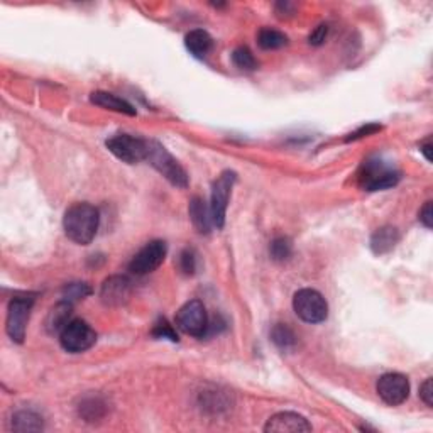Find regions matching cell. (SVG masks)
Masks as SVG:
<instances>
[{
  "label": "cell",
  "mask_w": 433,
  "mask_h": 433,
  "mask_svg": "<svg viewBox=\"0 0 433 433\" xmlns=\"http://www.w3.org/2000/svg\"><path fill=\"white\" fill-rule=\"evenodd\" d=\"M420 398H422L423 401H425L427 406H433V381L432 378H427L425 383L420 386Z\"/></svg>",
  "instance_id": "cell-29"
},
{
  "label": "cell",
  "mask_w": 433,
  "mask_h": 433,
  "mask_svg": "<svg viewBox=\"0 0 433 433\" xmlns=\"http://www.w3.org/2000/svg\"><path fill=\"white\" fill-rule=\"evenodd\" d=\"M72 320V303L61 302L51 308L46 318V329L50 334H58L65 329V325Z\"/></svg>",
  "instance_id": "cell-18"
},
{
  "label": "cell",
  "mask_w": 433,
  "mask_h": 433,
  "mask_svg": "<svg viewBox=\"0 0 433 433\" xmlns=\"http://www.w3.org/2000/svg\"><path fill=\"white\" fill-rule=\"evenodd\" d=\"M105 403L97 396H88L82 401V405L78 406V412L82 415L87 422H95L100 420L105 415Z\"/></svg>",
  "instance_id": "cell-22"
},
{
  "label": "cell",
  "mask_w": 433,
  "mask_h": 433,
  "mask_svg": "<svg viewBox=\"0 0 433 433\" xmlns=\"http://www.w3.org/2000/svg\"><path fill=\"white\" fill-rule=\"evenodd\" d=\"M378 395L386 405L398 406L405 403L410 396V381L408 378L400 373H390L379 378Z\"/></svg>",
  "instance_id": "cell-11"
},
{
  "label": "cell",
  "mask_w": 433,
  "mask_h": 433,
  "mask_svg": "<svg viewBox=\"0 0 433 433\" xmlns=\"http://www.w3.org/2000/svg\"><path fill=\"white\" fill-rule=\"evenodd\" d=\"M378 131H381V126H378V124H368V126L361 127L359 131H356V132H352V134H349L347 141L361 139V138H364V136H371V134H374V132H378Z\"/></svg>",
  "instance_id": "cell-30"
},
{
  "label": "cell",
  "mask_w": 433,
  "mask_h": 433,
  "mask_svg": "<svg viewBox=\"0 0 433 433\" xmlns=\"http://www.w3.org/2000/svg\"><path fill=\"white\" fill-rule=\"evenodd\" d=\"M264 432L268 433H307L312 432V425L302 415L293 412H281L268 420Z\"/></svg>",
  "instance_id": "cell-12"
},
{
  "label": "cell",
  "mask_w": 433,
  "mask_h": 433,
  "mask_svg": "<svg viewBox=\"0 0 433 433\" xmlns=\"http://www.w3.org/2000/svg\"><path fill=\"white\" fill-rule=\"evenodd\" d=\"M327 34H329V26L320 24L310 34V38H308V43H310L312 46H320V44H324V41L327 39Z\"/></svg>",
  "instance_id": "cell-28"
},
{
  "label": "cell",
  "mask_w": 433,
  "mask_h": 433,
  "mask_svg": "<svg viewBox=\"0 0 433 433\" xmlns=\"http://www.w3.org/2000/svg\"><path fill=\"white\" fill-rule=\"evenodd\" d=\"M146 161H149V165L165 176L171 185H175V187L178 188L188 187V175L187 171H185V168L181 166L180 163L166 151L165 146L159 144L158 141H149L148 158H146Z\"/></svg>",
  "instance_id": "cell-2"
},
{
  "label": "cell",
  "mask_w": 433,
  "mask_h": 433,
  "mask_svg": "<svg viewBox=\"0 0 433 433\" xmlns=\"http://www.w3.org/2000/svg\"><path fill=\"white\" fill-rule=\"evenodd\" d=\"M12 430L16 432H39L43 430V418L38 413L22 410L12 417Z\"/></svg>",
  "instance_id": "cell-19"
},
{
  "label": "cell",
  "mask_w": 433,
  "mask_h": 433,
  "mask_svg": "<svg viewBox=\"0 0 433 433\" xmlns=\"http://www.w3.org/2000/svg\"><path fill=\"white\" fill-rule=\"evenodd\" d=\"M107 149L114 156L121 159L124 163L136 165V163L146 161L148 158L149 141L143 138H136L131 134H116L107 139Z\"/></svg>",
  "instance_id": "cell-7"
},
{
  "label": "cell",
  "mask_w": 433,
  "mask_h": 433,
  "mask_svg": "<svg viewBox=\"0 0 433 433\" xmlns=\"http://www.w3.org/2000/svg\"><path fill=\"white\" fill-rule=\"evenodd\" d=\"M90 100L92 104L99 105L102 109L114 110V112L126 114V116H136V114H138L129 102L114 94H109V92H94V94L90 95Z\"/></svg>",
  "instance_id": "cell-15"
},
{
  "label": "cell",
  "mask_w": 433,
  "mask_h": 433,
  "mask_svg": "<svg viewBox=\"0 0 433 433\" xmlns=\"http://www.w3.org/2000/svg\"><path fill=\"white\" fill-rule=\"evenodd\" d=\"M269 253H271L273 259L278 261V263H283V261L290 259L291 254H293V244H291L288 237H276L271 242Z\"/></svg>",
  "instance_id": "cell-24"
},
{
  "label": "cell",
  "mask_w": 433,
  "mask_h": 433,
  "mask_svg": "<svg viewBox=\"0 0 433 433\" xmlns=\"http://www.w3.org/2000/svg\"><path fill=\"white\" fill-rule=\"evenodd\" d=\"M237 175L234 171H224L219 178L215 180L214 187H212V200H210V214L214 225L217 229H222L225 224V215H227L229 200H231V193L236 183Z\"/></svg>",
  "instance_id": "cell-9"
},
{
  "label": "cell",
  "mask_w": 433,
  "mask_h": 433,
  "mask_svg": "<svg viewBox=\"0 0 433 433\" xmlns=\"http://www.w3.org/2000/svg\"><path fill=\"white\" fill-rule=\"evenodd\" d=\"M100 225L99 209L90 203H75L63 217V229L68 239L80 246H88L94 241Z\"/></svg>",
  "instance_id": "cell-1"
},
{
  "label": "cell",
  "mask_w": 433,
  "mask_h": 433,
  "mask_svg": "<svg viewBox=\"0 0 433 433\" xmlns=\"http://www.w3.org/2000/svg\"><path fill=\"white\" fill-rule=\"evenodd\" d=\"M190 219H192V224L195 225V229L200 234H209L212 225H214V220H212L210 214V207L205 205V202L202 198L195 197L190 203Z\"/></svg>",
  "instance_id": "cell-17"
},
{
  "label": "cell",
  "mask_w": 433,
  "mask_h": 433,
  "mask_svg": "<svg viewBox=\"0 0 433 433\" xmlns=\"http://www.w3.org/2000/svg\"><path fill=\"white\" fill-rule=\"evenodd\" d=\"M400 178L401 176L395 168L384 165L379 159L366 161L359 173V183L366 192H379V190L391 188L400 181Z\"/></svg>",
  "instance_id": "cell-6"
},
{
  "label": "cell",
  "mask_w": 433,
  "mask_h": 433,
  "mask_svg": "<svg viewBox=\"0 0 433 433\" xmlns=\"http://www.w3.org/2000/svg\"><path fill=\"white\" fill-rule=\"evenodd\" d=\"M153 335L156 339H168L171 342H178V335H176L173 325L168 324V320H165V318H161V320L154 324Z\"/></svg>",
  "instance_id": "cell-26"
},
{
  "label": "cell",
  "mask_w": 433,
  "mask_h": 433,
  "mask_svg": "<svg viewBox=\"0 0 433 433\" xmlns=\"http://www.w3.org/2000/svg\"><path fill=\"white\" fill-rule=\"evenodd\" d=\"M258 43L263 50H280V48L288 44V36L278 29L264 28L259 31Z\"/></svg>",
  "instance_id": "cell-20"
},
{
  "label": "cell",
  "mask_w": 433,
  "mask_h": 433,
  "mask_svg": "<svg viewBox=\"0 0 433 433\" xmlns=\"http://www.w3.org/2000/svg\"><path fill=\"white\" fill-rule=\"evenodd\" d=\"M232 61L239 70H242V72H254V70L258 68V61H256L254 55L251 53L249 48L246 46H241L237 48V50H234Z\"/></svg>",
  "instance_id": "cell-23"
},
{
  "label": "cell",
  "mask_w": 433,
  "mask_h": 433,
  "mask_svg": "<svg viewBox=\"0 0 433 433\" xmlns=\"http://www.w3.org/2000/svg\"><path fill=\"white\" fill-rule=\"evenodd\" d=\"M180 269L183 275L193 276L197 271V256L192 249H185L180 254Z\"/></svg>",
  "instance_id": "cell-27"
},
{
  "label": "cell",
  "mask_w": 433,
  "mask_h": 433,
  "mask_svg": "<svg viewBox=\"0 0 433 433\" xmlns=\"http://www.w3.org/2000/svg\"><path fill=\"white\" fill-rule=\"evenodd\" d=\"M90 293H92L90 286L85 285V283H72V285L65 286L63 298H65V302L73 305V302H78V300L87 298V296Z\"/></svg>",
  "instance_id": "cell-25"
},
{
  "label": "cell",
  "mask_w": 433,
  "mask_h": 433,
  "mask_svg": "<svg viewBox=\"0 0 433 433\" xmlns=\"http://www.w3.org/2000/svg\"><path fill=\"white\" fill-rule=\"evenodd\" d=\"M420 151L425 154L427 161H432V141L428 139L427 143H423L422 146H420Z\"/></svg>",
  "instance_id": "cell-32"
},
{
  "label": "cell",
  "mask_w": 433,
  "mask_h": 433,
  "mask_svg": "<svg viewBox=\"0 0 433 433\" xmlns=\"http://www.w3.org/2000/svg\"><path fill=\"white\" fill-rule=\"evenodd\" d=\"M168 254V246L165 241L148 242L138 254L134 256L129 264V271L138 276L149 275L161 266Z\"/></svg>",
  "instance_id": "cell-10"
},
{
  "label": "cell",
  "mask_w": 433,
  "mask_h": 433,
  "mask_svg": "<svg viewBox=\"0 0 433 433\" xmlns=\"http://www.w3.org/2000/svg\"><path fill=\"white\" fill-rule=\"evenodd\" d=\"M271 340L281 351H291V349H295L296 342H298V337H296L293 330L286 324H276L271 330Z\"/></svg>",
  "instance_id": "cell-21"
},
{
  "label": "cell",
  "mask_w": 433,
  "mask_h": 433,
  "mask_svg": "<svg viewBox=\"0 0 433 433\" xmlns=\"http://www.w3.org/2000/svg\"><path fill=\"white\" fill-rule=\"evenodd\" d=\"M420 222L425 225L427 229H432L433 225V210H432V202H427L423 205V209L420 210Z\"/></svg>",
  "instance_id": "cell-31"
},
{
  "label": "cell",
  "mask_w": 433,
  "mask_h": 433,
  "mask_svg": "<svg viewBox=\"0 0 433 433\" xmlns=\"http://www.w3.org/2000/svg\"><path fill=\"white\" fill-rule=\"evenodd\" d=\"M175 324L181 332L193 337H203L207 330L210 329L209 315H207L205 305L200 300H192V302L185 303L176 313Z\"/></svg>",
  "instance_id": "cell-8"
},
{
  "label": "cell",
  "mask_w": 433,
  "mask_h": 433,
  "mask_svg": "<svg viewBox=\"0 0 433 433\" xmlns=\"http://www.w3.org/2000/svg\"><path fill=\"white\" fill-rule=\"evenodd\" d=\"M293 310L307 324H322L329 317V305L317 290L305 288L293 296Z\"/></svg>",
  "instance_id": "cell-4"
},
{
  "label": "cell",
  "mask_w": 433,
  "mask_h": 433,
  "mask_svg": "<svg viewBox=\"0 0 433 433\" xmlns=\"http://www.w3.org/2000/svg\"><path fill=\"white\" fill-rule=\"evenodd\" d=\"M398 242H400V232H398V229L391 227V225H386V227L378 229V231L373 234V237H371V249H373L374 254L383 256L395 249Z\"/></svg>",
  "instance_id": "cell-14"
},
{
  "label": "cell",
  "mask_w": 433,
  "mask_h": 433,
  "mask_svg": "<svg viewBox=\"0 0 433 433\" xmlns=\"http://www.w3.org/2000/svg\"><path fill=\"white\" fill-rule=\"evenodd\" d=\"M131 281L124 276H112L102 285L100 298L109 307H121L131 298Z\"/></svg>",
  "instance_id": "cell-13"
},
{
  "label": "cell",
  "mask_w": 433,
  "mask_h": 433,
  "mask_svg": "<svg viewBox=\"0 0 433 433\" xmlns=\"http://www.w3.org/2000/svg\"><path fill=\"white\" fill-rule=\"evenodd\" d=\"M185 46L195 58H205L214 48V39L207 31L193 29L185 38Z\"/></svg>",
  "instance_id": "cell-16"
},
{
  "label": "cell",
  "mask_w": 433,
  "mask_h": 433,
  "mask_svg": "<svg viewBox=\"0 0 433 433\" xmlns=\"http://www.w3.org/2000/svg\"><path fill=\"white\" fill-rule=\"evenodd\" d=\"M97 342V334L82 318H72L60 332V344L66 352L80 354Z\"/></svg>",
  "instance_id": "cell-5"
},
{
  "label": "cell",
  "mask_w": 433,
  "mask_h": 433,
  "mask_svg": "<svg viewBox=\"0 0 433 433\" xmlns=\"http://www.w3.org/2000/svg\"><path fill=\"white\" fill-rule=\"evenodd\" d=\"M34 300L36 298H34L33 295H24L14 296V298L9 302L6 330L9 337L12 339V342H24L26 329H28V322L31 317V310H33Z\"/></svg>",
  "instance_id": "cell-3"
}]
</instances>
